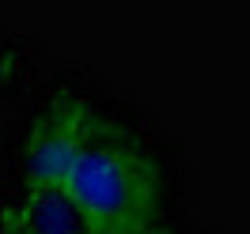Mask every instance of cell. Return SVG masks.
<instances>
[{
    "label": "cell",
    "mask_w": 250,
    "mask_h": 234,
    "mask_svg": "<svg viewBox=\"0 0 250 234\" xmlns=\"http://www.w3.org/2000/svg\"><path fill=\"white\" fill-rule=\"evenodd\" d=\"M0 189H57L91 227L193 219V170L156 117L83 64H57L4 113Z\"/></svg>",
    "instance_id": "6da1fadb"
},
{
    "label": "cell",
    "mask_w": 250,
    "mask_h": 234,
    "mask_svg": "<svg viewBox=\"0 0 250 234\" xmlns=\"http://www.w3.org/2000/svg\"><path fill=\"white\" fill-rule=\"evenodd\" d=\"M42 79H46V72H42V46L34 42V34L27 27H4V79H0L4 113L23 106Z\"/></svg>",
    "instance_id": "7a4b0ae2"
},
{
    "label": "cell",
    "mask_w": 250,
    "mask_h": 234,
    "mask_svg": "<svg viewBox=\"0 0 250 234\" xmlns=\"http://www.w3.org/2000/svg\"><path fill=\"white\" fill-rule=\"evenodd\" d=\"M76 234H216L205 219H186V223H171V227H137V231H129V227H83Z\"/></svg>",
    "instance_id": "3957f363"
}]
</instances>
